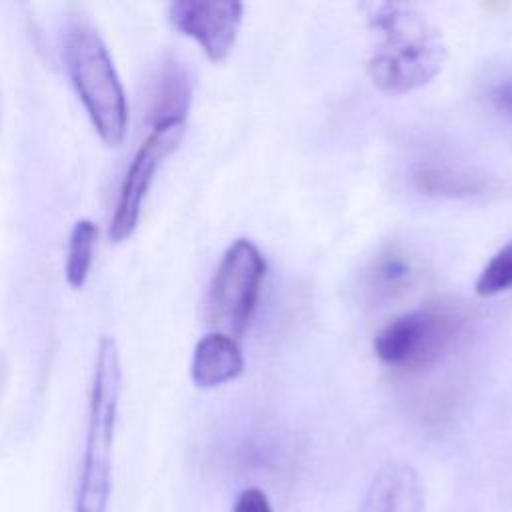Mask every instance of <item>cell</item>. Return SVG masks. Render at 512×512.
Here are the masks:
<instances>
[{
    "instance_id": "1",
    "label": "cell",
    "mask_w": 512,
    "mask_h": 512,
    "mask_svg": "<svg viewBox=\"0 0 512 512\" xmlns=\"http://www.w3.org/2000/svg\"><path fill=\"white\" fill-rule=\"evenodd\" d=\"M370 28L378 32V44L368 60V76L378 90L412 92L440 74L446 58L442 36L414 8L376 4Z\"/></svg>"
},
{
    "instance_id": "12",
    "label": "cell",
    "mask_w": 512,
    "mask_h": 512,
    "mask_svg": "<svg viewBox=\"0 0 512 512\" xmlns=\"http://www.w3.org/2000/svg\"><path fill=\"white\" fill-rule=\"evenodd\" d=\"M190 98H192V86H190V76L186 68H182L178 62H168V66L160 74L156 106H154V122L164 118H186Z\"/></svg>"
},
{
    "instance_id": "8",
    "label": "cell",
    "mask_w": 512,
    "mask_h": 512,
    "mask_svg": "<svg viewBox=\"0 0 512 512\" xmlns=\"http://www.w3.org/2000/svg\"><path fill=\"white\" fill-rule=\"evenodd\" d=\"M410 182L424 196L448 200L478 198L496 186L490 174L440 158L418 162L410 172Z\"/></svg>"
},
{
    "instance_id": "7",
    "label": "cell",
    "mask_w": 512,
    "mask_h": 512,
    "mask_svg": "<svg viewBox=\"0 0 512 512\" xmlns=\"http://www.w3.org/2000/svg\"><path fill=\"white\" fill-rule=\"evenodd\" d=\"M244 6L240 2L176 0L168 6L172 26L196 40L212 62H222L234 48Z\"/></svg>"
},
{
    "instance_id": "15",
    "label": "cell",
    "mask_w": 512,
    "mask_h": 512,
    "mask_svg": "<svg viewBox=\"0 0 512 512\" xmlns=\"http://www.w3.org/2000/svg\"><path fill=\"white\" fill-rule=\"evenodd\" d=\"M484 100L490 110L508 126H512V68L498 70L484 82Z\"/></svg>"
},
{
    "instance_id": "10",
    "label": "cell",
    "mask_w": 512,
    "mask_h": 512,
    "mask_svg": "<svg viewBox=\"0 0 512 512\" xmlns=\"http://www.w3.org/2000/svg\"><path fill=\"white\" fill-rule=\"evenodd\" d=\"M244 356L238 342L222 332H210L196 342L190 376L198 388H214L238 378Z\"/></svg>"
},
{
    "instance_id": "4",
    "label": "cell",
    "mask_w": 512,
    "mask_h": 512,
    "mask_svg": "<svg viewBox=\"0 0 512 512\" xmlns=\"http://www.w3.org/2000/svg\"><path fill=\"white\" fill-rule=\"evenodd\" d=\"M468 320L470 316L460 304L428 302L384 324L374 338V354L394 370L430 368L456 346Z\"/></svg>"
},
{
    "instance_id": "16",
    "label": "cell",
    "mask_w": 512,
    "mask_h": 512,
    "mask_svg": "<svg viewBox=\"0 0 512 512\" xmlns=\"http://www.w3.org/2000/svg\"><path fill=\"white\" fill-rule=\"evenodd\" d=\"M232 512H272V506L260 488H246L238 494Z\"/></svg>"
},
{
    "instance_id": "2",
    "label": "cell",
    "mask_w": 512,
    "mask_h": 512,
    "mask_svg": "<svg viewBox=\"0 0 512 512\" xmlns=\"http://www.w3.org/2000/svg\"><path fill=\"white\" fill-rule=\"evenodd\" d=\"M120 378V354L116 340L102 336L96 352L88 400L86 440L72 512H108L112 496V452Z\"/></svg>"
},
{
    "instance_id": "5",
    "label": "cell",
    "mask_w": 512,
    "mask_h": 512,
    "mask_svg": "<svg viewBox=\"0 0 512 512\" xmlns=\"http://www.w3.org/2000/svg\"><path fill=\"white\" fill-rule=\"evenodd\" d=\"M266 260L250 240H236L224 252L208 288L206 318L216 332L238 336L246 330L262 292Z\"/></svg>"
},
{
    "instance_id": "11",
    "label": "cell",
    "mask_w": 512,
    "mask_h": 512,
    "mask_svg": "<svg viewBox=\"0 0 512 512\" xmlns=\"http://www.w3.org/2000/svg\"><path fill=\"white\" fill-rule=\"evenodd\" d=\"M418 266L402 246H388L370 262L364 274V292L372 302L396 300L416 282Z\"/></svg>"
},
{
    "instance_id": "14",
    "label": "cell",
    "mask_w": 512,
    "mask_h": 512,
    "mask_svg": "<svg viewBox=\"0 0 512 512\" xmlns=\"http://www.w3.org/2000/svg\"><path fill=\"white\" fill-rule=\"evenodd\" d=\"M478 296H496L500 292L512 290V240L504 244L482 268L476 280Z\"/></svg>"
},
{
    "instance_id": "6",
    "label": "cell",
    "mask_w": 512,
    "mask_h": 512,
    "mask_svg": "<svg viewBox=\"0 0 512 512\" xmlns=\"http://www.w3.org/2000/svg\"><path fill=\"white\" fill-rule=\"evenodd\" d=\"M184 132L186 118H164L152 124L148 136L138 146L122 180L120 196L108 232L112 242H122L130 238L136 230L150 184L164 158H168L180 146Z\"/></svg>"
},
{
    "instance_id": "9",
    "label": "cell",
    "mask_w": 512,
    "mask_h": 512,
    "mask_svg": "<svg viewBox=\"0 0 512 512\" xmlns=\"http://www.w3.org/2000/svg\"><path fill=\"white\" fill-rule=\"evenodd\" d=\"M360 512H424V488L418 472L406 462L382 466L366 490Z\"/></svg>"
},
{
    "instance_id": "13",
    "label": "cell",
    "mask_w": 512,
    "mask_h": 512,
    "mask_svg": "<svg viewBox=\"0 0 512 512\" xmlns=\"http://www.w3.org/2000/svg\"><path fill=\"white\" fill-rule=\"evenodd\" d=\"M96 238H98V228L92 220L82 218L74 222L68 238L64 274H66V282L76 290L82 288L88 280Z\"/></svg>"
},
{
    "instance_id": "3",
    "label": "cell",
    "mask_w": 512,
    "mask_h": 512,
    "mask_svg": "<svg viewBox=\"0 0 512 512\" xmlns=\"http://www.w3.org/2000/svg\"><path fill=\"white\" fill-rule=\"evenodd\" d=\"M64 66L84 110L106 146H120L128 130V102L108 48L88 22H72L62 42Z\"/></svg>"
}]
</instances>
